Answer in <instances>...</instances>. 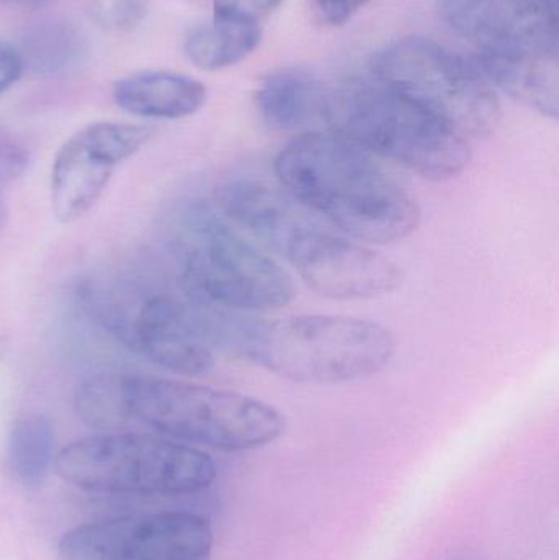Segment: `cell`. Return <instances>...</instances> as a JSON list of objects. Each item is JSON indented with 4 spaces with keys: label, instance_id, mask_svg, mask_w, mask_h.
I'll use <instances>...</instances> for the list:
<instances>
[{
    "label": "cell",
    "instance_id": "1",
    "mask_svg": "<svg viewBox=\"0 0 559 560\" xmlns=\"http://www.w3.org/2000/svg\"><path fill=\"white\" fill-rule=\"evenodd\" d=\"M282 189L358 242L387 245L420 223L416 199L370 151L334 131H305L275 161Z\"/></svg>",
    "mask_w": 559,
    "mask_h": 560
},
{
    "label": "cell",
    "instance_id": "2",
    "mask_svg": "<svg viewBox=\"0 0 559 560\" xmlns=\"http://www.w3.org/2000/svg\"><path fill=\"white\" fill-rule=\"evenodd\" d=\"M233 354L301 384H345L373 377L396 354L386 326L341 315H298L271 322L243 316Z\"/></svg>",
    "mask_w": 559,
    "mask_h": 560
},
{
    "label": "cell",
    "instance_id": "3",
    "mask_svg": "<svg viewBox=\"0 0 559 560\" xmlns=\"http://www.w3.org/2000/svg\"><path fill=\"white\" fill-rule=\"evenodd\" d=\"M322 121L374 156L403 164L426 179H452L471 163L463 135L377 81L327 89Z\"/></svg>",
    "mask_w": 559,
    "mask_h": 560
},
{
    "label": "cell",
    "instance_id": "4",
    "mask_svg": "<svg viewBox=\"0 0 559 560\" xmlns=\"http://www.w3.org/2000/svg\"><path fill=\"white\" fill-rule=\"evenodd\" d=\"M174 249L190 302L255 313L281 308L294 299L291 276L209 203H190L180 213Z\"/></svg>",
    "mask_w": 559,
    "mask_h": 560
},
{
    "label": "cell",
    "instance_id": "5",
    "mask_svg": "<svg viewBox=\"0 0 559 560\" xmlns=\"http://www.w3.org/2000/svg\"><path fill=\"white\" fill-rule=\"evenodd\" d=\"M133 421L163 436L220 451L268 446L286 431L278 408L258 398L173 378L127 375Z\"/></svg>",
    "mask_w": 559,
    "mask_h": 560
},
{
    "label": "cell",
    "instance_id": "6",
    "mask_svg": "<svg viewBox=\"0 0 559 560\" xmlns=\"http://www.w3.org/2000/svg\"><path fill=\"white\" fill-rule=\"evenodd\" d=\"M442 16L478 51L479 69L515 101L544 92L559 72V28L538 0H442Z\"/></svg>",
    "mask_w": 559,
    "mask_h": 560
},
{
    "label": "cell",
    "instance_id": "7",
    "mask_svg": "<svg viewBox=\"0 0 559 560\" xmlns=\"http://www.w3.org/2000/svg\"><path fill=\"white\" fill-rule=\"evenodd\" d=\"M65 482L88 492L189 495L212 486L217 466L203 451L170 438L105 433L85 438L56 454Z\"/></svg>",
    "mask_w": 559,
    "mask_h": 560
},
{
    "label": "cell",
    "instance_id": "8",
    "mask_svg": "<svg viewBox=\"0 0 559 560\" xmlns=\"http://www.w3.org/2000/svg\"><path fill=\"white\" fill-rule=\"evenodd\" d=\"M377 82L412 101L463 137H486L498 127L501 105L489 79L445 46L404 38L374 55Z\"/></svg>",
    "mask_w": 559,
    "mask_h": 560
},
{
    "label": "cell",
    "instance_id": "9",
    "mask_svg": "<svg viewBox=\"0 0 559 560\" xmlns=\"http://www.w3.org/2000/svg\"><path fill=\"white\" fill-rule=\"evenodd\" d=\"M213 533L202 516L184 512L117 516L69 529L59 560H207Z\"/></svg>",
    "mask_w": 559,
    "mask_h": 560
},
{
    "label": "cell",
    "instance_id": "10",
    "mask_svg": "<svg viewBox=\"0 0 559 560\" xmlns=\"http://www.w3.org/2000/svg\"><path fill=\"white\" fill-rule=\"evenodd\" d=\"M153 137L144 125L94 121L68 138L53 160L49 202L59 223L78 222L91 212L115 171Z\"/></svg>",
    "mask_w": 559,
    "mask_h": 560
},
{
    "label": "cell",
    "instance_id": "11",
    "mask_svg": "<svg viewBox=\"0 0 559 560\" xmlns=\"http://www.w3.org/2000/svg\"><path fill=\"white\" fill-rule=\"evenodd\" d=\"M282 256L314 292L327 299H377L396 292L404 282L403 269L393 259L315 222L289 240Z\"/></svg>",
    "mask_w": 559,
    "mask_h": 560
},
{
    "label": "cell",
    "instance_id": "12",
    "mask_svg": "<svg viewBox=\"0 0 559 560\" xmlns=\"http://www.w3.org/2000/svg\"><path fill=\"white\" fill-rule=\"evenodd\" d=\"M216 207L233 225L265 243L275 252H284L289 240L314 222L307 209L278 186L255 176H236L220 184Z\"/></svg>",
    "mask_w": 559,
    "mask_h": 560
},
{
    "label": "cell",
    "instance_id": "13",
    "mask_svg": "<svg viewBox=\"0 0 559 560\" xmlns=\"http://www.w3.org/2000/svg\"><path fill=\"white\" fill-rule=\"evenodd\" d=\"M112 97L121 110L135 117L180 120L206 105L207 89L190 75L147 69L118 79Z\"/></svg>",
    "mask_w": 559,
    "mask_h": 560
},
{
    "label": "cell",
    "instance_id": "14",
    "mask_svg": "<svg viewBox=\"0 0 559 560\" xmlns=\"http://www.w3.org/2000/svg\"><path fill=\"white\" fill-rule=\"evenodd\" d=\"M327 89L301 68L272 72L259 85L256 104L268 127L281 131L304 130L322 121Z\"/></svg>",
    "mask_w": 559,
    "mask_h": 560
},
{
    "label": "cell",
    "instance_id": "15",
    "mask_svg": "<svg viewBox=\"0 0 559 560\" xmlns=\"http://www.w3.org/2000/svg\"><path fill=\"white\" fill-rule=\"evenodd\" d=\"M56 428L42 411L22 415L13 421L7 440L10 476L23 489H39L56 460Z\"/></svg>",
    "mask_w": 559,
    "mask_h": 560
},
{
    "label": "cell",
    "instance_id": "16",
    "mask_svg": "<svg viewBox=\"0 0 559 560\" xmlns=\"http://www.w3.org/2000/svg\"><path fill=\"white\" fill-rule=\"evenodd\" d=\"M85 36L59 19L39 20L23 33L20 56L33 74L58 75L78 68L88 55Z\"/></svg>",
    "mask_w": 559,
    "mask_h": 560
},
{
    "label": "cell",
    "instance_id": "17",
    "mask_svg": "<svg viewBox=\"0 0 559 560\" xmlns=\"http://www.w3.org/2000/svg\"><path fill=\"white\" fill-rule=\"evenodd\" d=\"M261 42L258 23L212 19L187 35L184 51L203 71H219L243 61Z\"/></svg>",
    "mask_w": 559,
    "mask_h": 560
},
{
    "label": "cell",
    "instance_id": "18",
    "mask_svg": "<svg viewBox=\"0 0 559 560\" xmlns=\"http://www.w3.org/2000/svg\"><path fill=\"white\" fill-rule=\"evenodd\" d=\"M74 411L92 430L118 431L133 421L128 405L127 375L98 374L78 385Z\"/></svg>",
    "mask_w": 559,
    "mask_h": 560
},
{
    "label": "cell",
    "instance_id": "19",
    "mask_svg": "<svg viewBox=\"0 0 559 560\" xmlns=\"http://www.w3.org/2000/svg\"><path fill=\"white\" fill-rule=\"evenodd\" d=\"M150 0H94L92 15L108 32H130L148 15Z\"/></svg>",
    "mask_w": 559,
    "mask_h": 560
},
{
    "label": "cell",
    "instance_id": "20",
    "mask_svg": "<svg viewBox=\"0 0 559 560\" xmlns=\"http://www.w3.org/2000/svg\"><path fill=\"white\" fill-rule=\"evenodd\" d=\"M213 19L258 23L275 12L284 0H212Z\"/></svg>",
    "mask_w": 559,
    "mask_h": 560
},
{
    "label": "cell",
    "instance_id": "21",
    "mask_svg": "<svg viewBox=\"0 0 559 560\" xmlns=\"http://www.w3.org/2000/svg\"><path fill=\"white\" fill-rule=\"evenodd\" d=\"M30 153L25 144L7 128L0 127V189L25 174Z\"/></svg>",
    "mask_w": 559,
    "mask_h": 560
},
{
    "label": "cell",
    "instance_id": "22",
    "mask_svg": "<svg viewBox=\"0 0 559 560\" xmlns=\"http://www.w3.org/2000/svg\"><path fill=\"white\" fill-rule=\"evenodd\" d=\"M25 71L19 48L0 38V97L19 81Z\"/></svg>",
    "mask_w": 559,
    "mask_h": 560
},
{
    "label": "cell",
    "instance_id": "23",
    "mask_svg": "<svg viewBox=\"0 0 559 560\" xmlns=\"http://www.w3.org/2000/svg\"><path fill=\"white\" fill-rule=\"evenodd\" d=\"M366 2L368 0H312V5L325 22L330 25H343L361 7L366 5Z\"/></svg>",
    "mask_w": 559,
    "mask_h": 560
},
{
    "label": "cell",
    "instance_id": "24",
    "mask_svg": "<svg viewBox=\"0 0 559 560\" xmlns=\"http://www.w3.org/2000/svg\"><path fill=\"white\" fill-rule=\"evenodd\" d=\"M545 12L559 22V0H538Z\"/></svg>",
    "mask_w": 559,
    "mask_h": 560
},
{
    "label": "cell",
    "instance_id": "25",
    "mask_svg": "<svg viewBox=\"0 0 559 560\" xmlns=\"http://www.w3.org/2000/svg\"><path fill=\"white\" fill-rule=\"evenodd\" d=\"M7 203L5 199H3L2 190H0V232H2L3 226H5L7 222Z\"/></svg>",
    "mask_w": 559,
    "mask_h": 560
},
{
    "label": "cell",
    "instance_id": "26",
    "mask_svg": "<svg viewBox=\"0 0 559 560\" xmlns=\"http://www.w3.org/2000/svg\"><path fill=\"white\" fill-rule=\"evenodd\" d=\"M9 339H7L5 336H0V361H2L3 358H5L7 352H9Z\"/></svg>",
    "mask_w": 559,
    "mask_h": 560
},
{
    "label": "cell",
    "instance_id": "27",
    "mask_svg": "<svg viewBox=\"0 0 559 560\" xmlns=\"http://www.w3.org/2000/svg\"><path fill=\"white\" fill-rule=\"evenodd\" d=\"M2 2L20 3V5H38V3L46 2V0H2Z\"/></svg>",
    "mask_w": 559,
    "mask_h": 560
}]
</instances>
